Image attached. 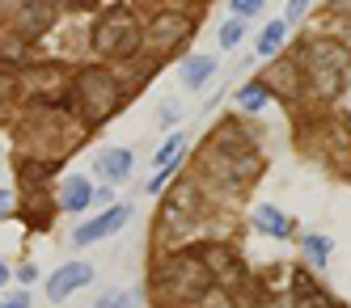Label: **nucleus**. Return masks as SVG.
<instances>
[{"label": "nucleus", "instance_id": "f257e3e1", "mask_svg": "<svg viewBox=\"0 0 351 308\" xmlns=\"http://www.w3.org/2000/svg\"><path fill=\"white\" fill-rule=\"evenodd\" d=\"M263 169V157H258V148L254 140H250V131L241 136L237 127H220V131L199 148V173L208 177L212 186H224V190H237L245 182H254Z\"/></svg>", "mask_w": 351, "mask_h": 308}, {"label": "nucleus", "instance_id": "f03ea898", "mask_svg": "<svg viewBox=\"0 0 351 308\" xmlns=\"http://www.w3.org/2000/svg\"><path fill=\"white\" fill-rule=\"evenodd\" d=\"M296 72H305V81L313 93L330 97L343 85V72H347V47L335 38H305L296 47Z\"/></svg>", "mask_w": 351, "mask_h": 308}, {"label": "nucleus", "instance_id": "7ed1b4c3", "mask_svg": "<svg viewBox=\"0 0 351 308\" xmlns=\"http://www.w3.org/2000/svg\"><path fill=\"white\" fill-rule=\"evenodd\" d=\"M153 283L165 304H191L199 292L212 287V274L204 266V253H173V258H165L157 266Z\"/></svg>", "mask_w": 351, "mask_h": 308}, {"label": "nucleus", "instance_id": "20e7f679", "mask_svg": "<svg viewBox=\"0 0 351 308\" xmlns=\"http://www.w3.org/2000/svg\"><path fill=\"white\" fill-rule=\"evenodd\" d=\"M72 97H77V110H81L85 123H102L119 110L123 89L106 68H85V72H77V81H72Z\"/></svg>", "mask_w": 351, "mask_h": 308}, {"label": "nucleus", "instance_id": "39448f33", "mask_svg": "<svg viewBox=\"0 0 351 308\" xmlns=\"http://www.w3.org/2000/svg\"><path fill=\"white\" fill-rule=\"evenodd\" d=\"M140 42H144V25H140V17H136L128 5L106 9L102 21L93 25V47L102 51V55H110V60H128V55H136Z\"/></svg>", "mask_w": 351, "mask_h": 308}, {"label": "nucleus", "instance_id": "423d86ee", "mask_svg": "<svg viewBox=\"0 0 351 308\" xmlns=\"http://www.w3.org/2000/svg\"><path fill=\"white\" fill-rule=\"evenodd\" d=\"M186 34H191V17H186V13H173V9H161V13H153V17H148V25H144V38L153 42L157 51L178 47Z\"/></svg>", "mask_w": 351, "mask_h": 308}, {"label": "nucleus", "instance_id": "0eeeda50", "mask_svg": "<svg viewBox=\"0 0 351 308\" xmlns=\"http://www.w3.org/2000/svg\"><path fill=\"white\" fill-rule=\"evenodd\" d=\"M128 216H132V207H110V211H102L97 220L81 224L77 233H72V241H77V245H93V241H102V237H114L119 228L128 224Z\"/></svg>", "mask_w": 351, "mask_h": 308}, {"label": "nucleus", "instance_id": "6e6552de", "mask_svg": "<svg viewBox=\"0 0 351 308\" xmlns=\"http://www.w3.org/2000/svg\"><path fill=\"white\" fill-rule=\"evenodd\" d=\"M9 17H13V34H17V42H30V38H38L47 25H51V9L47 5H17V9H9Z\"/></svg>", "mask_w": 351, "mask_h": 308}, {"label": "nucleus", "instance_id": "1a4fd4ad", "mask_svg": "<svg viewBox=\"0 0 351 308\" xmlns=\"http://www.w3.org/2000/svg\"><path fill=\"white\" fill-rule=\"evenodd\" d=\"M85 283H93V266L89 262H68L51 274V283H47V296L51 300H68L72 292H81Z\"/></svg>", "mask_w": 351, "mask_h": 308}, {"label": "nucleus", "instance_id": "9d476101", "mask_svg": "<svg viewBox=\"0 0 351 308\" xmlns=\"http://www.w3.org/2000/svg\"><path fill=\"white\" fill-rule=\"evenodd\" d=\"M204 266H208V274L216 279V287L237 283V279H241V262H237V253H233L229 245H208V249H204Z\"/></svg>", "mask_w": 351, "mask_h": 308}, {"label": "nucleus", "instance_id": "9b49d317", "mask_svg": "<svg viewBox=\"0 0 351 308\" xmlns=\"http://www.w3.org/2000/svg\"><path fill=\"white\" fill-rule=\"evenodd\" d=\"M292 300H296L300 308H343L335 296H326L305 270H296V274H292Z\"/></svg>", "mask_w": 351, "mask_h": 308}, {"label": "nucleus", "instance_id": "f8f14e48", "mask_svg": "<svg viewBox=\"0 0 351 308\" xmlns=\"http://www.w3.org/2000/svg\"><path fill=\"white\" fill-rule=\"evenodd\" d=\"M93 165H97V173H102L110 186H119V182L132 177V152L128 148H106V152H97Z\"/></svg>", "mask_w": 351, "mask_h": 308}, {"label": "nucleus", "instance_id": "ddd939ff", "mask_svg": "<svg viewBox=\"0 0 351 308\" xmlns=\"http://www.w3.org/2000/svg\"><path fill=\"white\" fill-rule=\"evenodd\" d=\"M93 203V186H89V177H64V186H60V207L64 211H85Z\"/></svg>", "mask_w": 351, "mask_h": 308}, {"label": "nucleus", "instance_id": "4468645a", "mask_svg": "<svg viewBox=\"0 0 351 308\" xmlns=\"http://www.w3.org/2000/svg\"><path fill=\"white\" fill-rule=\"evenodd\" d=\"M254 228L267 233V237H288L292 233V220L284 211H275L271 203H258V207H254Z\"/></svg>", "mask_w": 351, "mask_h": 308}, {"label": "nucleus", "instance_id": "2eb2a0df", "mask_svg": "<svg viewBox=\"0 0 351 308\" xmlns=\"http://www.w3.org/2000/svg\"><path fill=\"white\" fill-rule=\"evenodd\" d=\"M212 68H216L212 55H191V60L182 64V85H186V89H199V85L212 76Z\"/></svg>", "mask_w": 351, "mask_h": 308}, {"label": "nucleus", "instance_id": "dca6fc26", "mask_svg": "<svg viewBox=\"0 0 351 308\" xmlns=\"http://www.w3.org/2000/svg\"><path fill=\"white\" fill-rule=\"evenodd\" d=\"M267 101H271V89H267L263 81H250V85H241V89H237V106H241L245 114H254V110H263Z\"/></svg>", "mask_w": 351, "mask_h": 308}, {"label": "nucleus", "instance_id": "f3484780", "mask_svg": "<svg viewBox=\"0 0 351 308\" xmlns=\"http://www.w3.org/2000/svg\"><path fill=\"white\" fill-rule=\"evenodd\" d=\"M284 38H288V21H271L258 34V55H275V51L284 47Z\"/></svg>", "mask_w": 351, "mask_h": 308}, {"label": "nucleus", "instance_id": "a211bd4d", "mask_svg": "<svg viewBox=\"0 0 351 308\" xmlns=\"http://www.w3.org/2000/svg\"><path fill=\"white\" fill-rule=\"evenodd\" d=\"M186 308H237V304H233L229 287H216V283H212L208 292H199V296H195Z\"/></svg>", "mask_w": 351, "mask_h": 308}, {"label": "nucleus", "instance_id": "6ab92c4d", "mask_svg": "<svg viewBox=\"0 0 351 308\" xmlns=\"http://www.w3.org/2000/svg\"><path fill=\"white\" fill-rule=\"evenodd\" d=\"M300 249H305V258L313 262V270H322V266H326V258H330V241L317 237V233H309L305 241H300Z\"/></svg>", "mask_w": 351, "mask_h": 308}, {"label": "nucleus", "instance_id": "aec40b11", "mask_svg": "<svg viewBox=\"0 0 351 308\" xmlns=\"http://www.w3.org/2000/svg\"><path fill=\"white\" fill-rule=\"evenodd\" d=\"M93 308H136V296L132 292H110V296H102Z\"/></svg>", "mask_w": 351, "mask_h": 308}, {"label": "nucleus", "instance_id": "412c9836", "mask_svg": "<svg viewBox=\"0 0 351 308\" xmlns=\"http://www.w3.org/2000/svg\"><path fill=\"white\" fill-rule=\"evenodd\" d=\"M241 42V21H224L220 25V47H237Z\"/></svg>", "mask_w": 351, "mask_h": 308}, {"label": "nucleus", "instance_id": "4be33fe9", "mask_svg": "<svg viewBox=\"0 0 351 308\" xmlns=\"http://www.w3.org/2000/svg\"><path fill=\"white\" fill-rule=\"evenodd\" d=\"M233 13H237V17H258L263 5H258V0H233Z\"/></svg>", "mask_w": 351, "mask_h": 308}, {"label": "nucleus", "instance_id": "5701e85b", "mask_svg": "<svg viewBox=\"0 0 351 308\" xmlns=\"http://www.w3.org/2000/svg\"><path fill=\"white\" fill-rule=\"evenodd\" d=\"M9 211H13V194H9V190H0V220H5Z\"/></svg>", "mask_w": 351, "mask_h": 308}, {"label": "nucleus", "instance_id": "b1692460", "mask_svg": "<svg viewBox=\"0 0 351 308\" xmlns=\"http://www.w3.org/2000/svg\"><path fill=\"white\" fill-rule=\"evenodd\" d=\"M17 279H21V283H34L38 270H34V266H21V270H17Z\"/></svg>", "mask_w": 351, "mask_h": 308}, {"label": "nucleus", "instance_id": "393cba45", "mask_svg": "<svg viewBox=\"0 0 351 308\" xmlns=\"http://www.w3.org/2000/svg\"><path fill=\"white\" fill-rule=\"evenodd\" d=\"M300 13H305V0H292V5H288V21H296Z\"/></svg>", "mask_w": 351, "mask_h": 308}, {"label": "nucleus", "instance_id": "a878e982", "mask_svg": "<svg viewBox=\"0 0 351 308\" xmlns=\"http://www.w3.org/2000/svg\"><path fill=\"white\" fill-rule=\"evenodd\" d=\"M0 308H30V300H26V296H13V300H5Z\"/></svg>", "mask_w": 351, "mask_h": 308}, {"label": "nucleus", "instance_id": "bb28decb", "mask_svg": "<svg viewBox=\"0 0 351 308\" xmlns=\"http://www.w3.org/2000/svg\"><path fill=\"white\" fill-rule=\"evenodd\" d=\"M0 283H9V266L5 262H0Z\"/></svg>", "mask_w": 351, "mask_h": 308}]
</instances>
